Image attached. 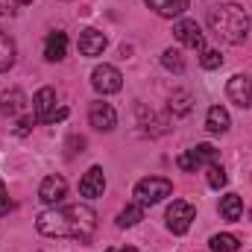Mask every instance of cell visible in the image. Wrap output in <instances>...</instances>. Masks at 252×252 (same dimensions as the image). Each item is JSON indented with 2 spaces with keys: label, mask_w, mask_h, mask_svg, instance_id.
I'll return each mask as SVG.
<instances>
[{
  "label": "cell",
  "mask_w": 252,
  "mask_h": 252,
  "mask_svg": "<svg viewBox=\"0 0 252 252\" xmlns=\"http://www.w3.org/2000/svg\"><path fill=\"white\" fill-rule=\"evenodd\" d=\"M121 252H138V250H135V247H124Z\"/></svg>",
  "instance_id": "31"
},
{
  "label": "cell",
  "mask_w": 252,
  "mask_h": 252,
  "mask_svg": "<svg viewBox=\"0 0 252 252\" xmlns=\"http://www.w3.org/2000/svg\"><path fill=\"white\" fill-rule=\"evenodd\" d=\"M199 64H202L205 70H217V67L223 64V56H220V50H202V56H199Z\"/></svg>",
  "instance_id": "27"
},
{
  "label": "cell",
  "mask_w": 252,
  "mask_h": 252,
  "mask_svg": "<svg viewBox=\"0 0 252 252\" xmlns=\"http://www.w3.org/2000/svg\"><path fill=\"white\" fill-rule=\"evenodd\" d=\"M158 18H179L188 9V0H144Z\"/></svg>",
  "instance_id": "14"
},
{
  "label": "cell",
  "mask_w": 252,
  "mask_h": 252,
  "mask_svg": "<svg viewBox=\"0 0 252 252\" xmlns=\"http://www.w3.org/2000/svg\"><path fill=\"white\" fill-rule=\"evenodd\" d=\"M56 112V91L53 88H38V94L32 97V115L35 121L47 124V118Z\"/></svg>",
  "instance_id": "10"
},
{
  "label": "cell",
  "mask_w": 252,
  "mask_h": 252,
  "mask_svg": "<svg viewBox=\"0 0 252 252\" xmlns=\"http://www.w3.org/2000/svg\"><path fill=\"white\" fill-rule=\"evenodd\" d=\"M18 59V50H15V41L9 38V32H3L0 30V73L3 70H9L12 64Z\"/></svg>",
  "instance_id": "19"
},
{
  "label": "cell",
  "mask_w": 252,
  "mask_h": 252,
  "mask_svg": "<svg viewBox=\"0 0 252 252\" xmlns=\"http://www.w3.org/2000/svg\"><path fill=\"white\" fill-rule=\"evenodd\" d=\"M141 220H144V205H141V202H135V205H126L124 211L118 214V226H121V229L138 226Z\"/></svg>",
  "instance_id": "20"
},
{
  "label": "cell",
  "mask_w": 252,
  "mask_h": 252,
  "mask_svg": "<svg viewBox=\"0 0 252 252\" xmlns=\"http://www.w3.org/2000/svg\"><path fill=\"white\" fill-rule=\"evenodd\" d=\"M193 153H196V158H199L202 164H217V158H220V153H217L211 144H196Z\"/></svg>",
  "instance_id": "24"
},
{
  "label": "cell",
  "mask_w": 252,
  "mask_h": 252,
  "mask_svg": "<svg viewBox=\"0 0 252 252\" xmlns=\"http://www.w3.org/2000/svg\"><path fill=\"white\" fill-rule=\"evenodd\" d=\"M15 3H32V0H15Z\"/></svg>",
  "instance_id": "33"
},
{
  "label": "cell",
  "mask_w": 252,
  "mask_h": 252,
  "mask_svg": "<svg viewBox=\"0 0 252 252\" xmlns=\"http://www.w3.org/2000/svg\"><path fill=\"white\" fill-rule=\"evenodd\" d=\"M167 109H170V115L185 118L190 109H193V97H190V91H173L170 100H167Z\"/></svg>",
  "instance_id": "18"
},
{
  "label": "cell",
  "mask_w": 252,
  "mask_h": 252,
  "mask_svg": "<svg viewBox=\"0 0 252 252\" xmlns=\"http://www.w3.org/2000/svg\"><path fill=\"white\" fill-rule=\"evenodd\" d=\"M88 124L94 126L97 132H112L118 126V112L112 109V103H91L88 106Z\"/></svg>",
  "instance_id": "7"
},
{
  "label": "cell",
  "mask_w": 252,
  "mask_h": 252,
  "mask_svg": "<svg viewBox=\"0 0 252 252\" xmlns=\"http://www.w3.org/2000/svg\"><path fill=\"white\" fill-rule=\"evenodd\" d=\"M173 35H176L179 44H185L190 50H205V38H202L196 21H179V24L173 27Z\"/></svg>",
  "instance_id": "8"
},
{
  "label": "cell",
  "mask_w": 252,
  "mask_h": 252,
  "mask_svg": "<svg viewBox=\"0 0 252 252\" xmlns=\"http://www.w3.org/2000/svg\"><path fill=\"white\" fill-rule=\"evenodd\" d=\"M193 217H196V208L185 202V199H173V205L167 208V229L173 232V235H185L190 229V223H193Z\"/></svg>",
  "instance_id": "5"
},
{
  "label": "cell",
  "mask_w": 252,
  "mask_h": 252,
  "mask_svg": "<svg viewBox=\"0 0 252 252\" xmlns=\"http://www.w3.org/2000/svg\"><path fill=\"white\" fill-rule=\"evenodd\" d=\"M229 112L223 109V106H211L208 109V115H205V129L208 132H214V135H223V132H229Z\"/></svg>",
  "instance_id": "16"
},
{
  "label": "cell",
  "mask_w": 252,
  "mask_h": 252,
  "mask_svg": "<svg viewBox=\"0 0 252 252\" xmlns=\"http://www.w3.org/2000/svg\"><path fill=\"white\" fill-rule=\"evenodd\" d=\"M161 64H164L167 70H173V73H182V70H185V59H182V53L173 50V47L161 53Z\"/></svg>",
  "instance_id": "23"
},
{
  "label": "cell",
  "mask_w": 252,
  "mask_h": 252,
  "mask_svg": "<svg viewBox=\"0 0 252 252\" xmlns=\"http://www.w3.org/2000/svg\"><path fill=\"white\" fill-rule=\"evenodd\" d=\"M35 229L47 238H70L79 244H88L97 232V214L88 205H64L50 208L35 217Z\"/></svg>",
  "instance_id": "1"
},
{
  "label": "cell",
  "mask_w": 252,
  "mask_h": 252,
  "mask_svg": "<svg viewBox=\"0 0 252 252\" xmlns=\"http://www.w3.org/2000/svg\"><path fill=\"white\" fill-rule=\"evenodd\" d=\"M0 15H6V6H0Z\"/></svg>",
  "instance_id": "32"
},
{
  "label": "cell",
  "mask_w": 252,
  "mask_h": 252,
  "mask_svg": "<svg viewBox=\"0 0 252 252\" xmlns=\"http://www.w3.org/2000/svg\"><path fill=\"white\" fill-rule=\"evenodd\" d=\"M170 193H173V182L164 179V176H147V179H141L135 185V199L141 205H156Z\"/></svg>",
  "instance_id": "3"
},
{
  "label": "cell",
  "mask_w": 252,
  "mask_h": 252,
  "mask_svg": "<svg viewBox=\"0 0 252 252\" xmlns=\"http://www.w3.org/2000/svg\"><path fill=\"white\" fill-rule=\"evenodd\" d=\"M106 190V176H103V167H91L82 179H79V193L94 199V196H103Z\"/></svg>",
  "instance_id": "12"
},
{
  "label": "cell",
  "mask_w": 252,
  "mask_h": 252,
  "mask_svg": "<svg viewBox=\"0 0 252 252\" xmlns=\"http://www.w3.org/2000/svg\"><path fill=\"white\" fill-rule=\"evenodd\" d=\"M91 85L100 94H118L124 88V73L115 64H97L94 73H91Z\"/></svg>",
  "instance_id": "4"
},
{
  "label": "cell",
  "mask_w": 252,
  "mask_h": 252,
  "mask_svg": "<svg viewBox=\"0 0 252 252\" xmlns=\"http://www.w3.org/2000/svg\"><path fill=\"white\" fill-rule=\"evenodd\" d=\"M64 53H67V35L64 32H50L47 35V41H44V56L50 59V62H62Z\"/></svg>",
  "instance_id": "15"
},
{
  "label": "cell",
  "mask_w": 252,
  "mask_h": 252,
  "mask_svg": "<svg viewBox=\"0 0 252 252\" xmlns=\"http://www.w3.org/2000/svg\"><path fill=\"white\" fill-rule=\"evenodd\" d=\"M106 252H112V250H106Z\"/></svg>",
  "instance_id": "34"
},
{
  "label": "cell",
  "mask_w": 252,
  "mask_h": 252,
  "mask_svg": "<svg viewBox=\"0 0 252 252\" xmlns=\"http://www.w3.org/2000/svg\"><path fill=\"white\" fill-rule=\"evenodd\" d=\"M64 118H67V109H56V112L47 118V124H56V121H64Z\"/></svg>",
  "instance_id": "30"
},
{
  "label": "cell",
  "mask_w": 252,
  "mask_h": 252,
  "mask_svg": "<svg viewBox=\"0 0 252 252\" xmlns=\"http://www.w3.org/2000/svg\"><path fill=\"white\" fill-rule=\"evenodd\" d=\"M35 124V115H32V118H21V121H18V126H15V135H18V138H24V135H30V126Z\"/></svg>",
  "instance_id": "28"
},
{
  "label": "cell",
  "mask_w": 252,
  "mask_h": 252,
  "mask_svg": "<svg viewBox=\"0 0 252 252\" xmlns=\"http://www.w3.org/2000/svg\"><path fill=\"white\" fill-rule=\"evenodd\" d=\"M176 164H179V170H185V173H196V167L202 164L199 158H196V153L188 150V153H182L179 158H176Z\"/></svg>",
  "instance_id": "25"
},
{
  "label": "cell",
  "mask_w": 252,
  "mask_h": 252,
  "mask_svg": "<svg viewBox=\"0 0 252 252\" xmlns=\"http://www.w3.org/2000/svg\"><path fill=\"white\" fill-rule=\"evenodd\" d=\"M138 121L147 126V129H153L156 135H158V132H164V121H158V118H156V112H150L147 106H138Z\"/></svg>",
  "instance_id": "21"
},
{
  "label": "cell",
  "mask_w": 252,
  "mask_h": 252,
  "mask_svg": "<svg viewBox=\"0 0 252 252\" xmlns=\"http://www.w3.org/2000/svg\"><path fill=\"white\" fill-rule=\"evenodd\" d=\"M220 214H223V220H229V223L241 220V214H244V199H241L238 193H226V196L220 199Z\"/></svg>",
  "instance_id": "17"
},
{
  "label": "cell",
  "mask_w": 252,
  "mask_h": 252,
  "mask_svg": "<svg viewBox=\"0 0 252 252\" xmlns=\"http://www.w3.org/2000/svg\"><path fill=\"white\" fill-rule=\"evenodd\" d=\"M208 244H211V250H214V252H235L241 241H238L235 235H214Z\"/></svg>",
  "instance_id": "22"
},
{
  "label": "cell",
  "mask_w": 252,
  "mask_h": 252,
  "mask_svg": "<svg viewBox=\"0 0 252 252\" xmlns=\"http://www.w3.org/2000/svg\"><path fill=\"white\" fill-rule=\"evenodd\" d=\"M226 97L241 106V109H250L252 106V73H235L229 82H226Z\"/></svg>",
  "instance_id": "6"
},
{
  "label": "cell",
  "mask_w": 252,
  "mask_h": 252,
  "mask_svg": "<svg viewBox=\"0 0 252 252\" xmlns=\"http://www.w3.org/2000/svg\"><path fill=\"white\" fill-rule=\"evenodd\" d=\"M9 208H12V202H9V193H6V185L0 182V217H3V214H9Z\"/></svg>",
  "instance_id": "29"
},
{
  "label": "cell",
  "mask_w": 252,
  "mask_h": 252,
  "mask_svg": "<svg viewBox=\"0 0 252 252\" xmlns=\"http://www.w3.org/2000/svg\"><path fill=\"white\" fill-rule=\"evenodd\" d=\"M64 193H67V182H64L62 176H47V179L41 182V188H38V196H41L44 205H56V202H62Z\"/></svg>",
  "instance_id": "11"
},
{
  "label": "cell",
  "mask_w": 252,
  "mask_h": 252,
  "mask_svg": "<svg viewBox=\"0 0 252 252\" xmlns=\"http://www.w3.org/2000/svg\"><path fill=\"white\" fill-rule=\"evenodd\" d=\"M226 182H229L226 170H223L220 164H211V167H208V185H211V188H226Z\"/></svg>",
  "instance_id": "26"
},
{
  "label": "cell",
  "mask_w": 252,
  "mask_h": 252,
  "mask_svg": "<svg viewBox=\"0 0 252 252\" xmlns=\"http://www.w3.org/2000/svg\"><path fill=\"white\" fill-rule=\"evenodd\" d=\"M208 27L220 41L244 44L250 35V15L238 3H220V6L208 9Z\"/></svg>",
  "instance_id": "2"
},
{
  "label": "cell",
  "mask_w": 252,
  "mask_h": 252,
  "mask_svg": "<svg viewBox=\"0 0 252 252\" xmlns=\"http://www.w3.org/2000/svg\"><path fill=\"white\" fill-rule=\"evenodd\" d=\"M24 106H27V97H24V91H21V88H9V91H3V94H0V115L15 118V115H21V112H24Z\"/></svg>",
  "instance_id": "13"
},
{
  "label": "cell",
  "mask_w": 252,
  "mask_h": 252,
  "mask_svg": "<svg viewBox=\"0 0 252 252\" xmlns=\"http://www.w3.org/2000/svg\"><path fill=\"white\" fill-rule=\"evenodd\" d=\"M76 47H79V53L82 56H100L103 50H106V35L100 32V30H82L79 32V41H76Z\"/></svg>",
  "instance_id": "9"
}]
</instances>
